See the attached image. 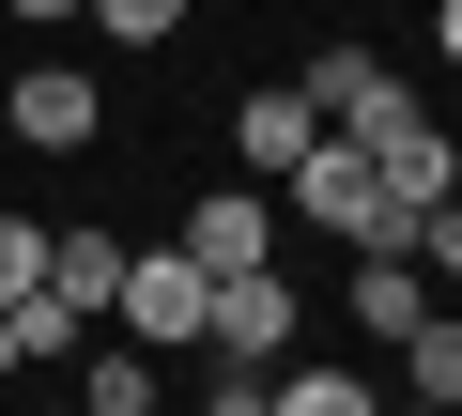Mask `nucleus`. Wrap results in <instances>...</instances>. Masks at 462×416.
Returning <instances> with one entry per match:
<instances>
[{"mask_svg": "<svg viewBox=\"0 0 462 416\" xmlns=\"http://www.w3.org/2000/svg\"><path fill=\"white\" fill-rule=\"evenodd\" d=\"M0 124H16L32 154H93V139H108V78H93V62H16Z\"/></svg>", "mask_w": 462, "mask_h": 416, "instance_id": "3", "label": "nucleus"}, {"mask_svg": "<svg viewBox=\"0 0 462 416\" xmlns=\"http://www.w3.org/2000/svg\"><path fill=\"white\" fill-rule=\"evenodd\" d=\"M78 416H93V401H78Z\"/></svg>", "mask_w": 462, "mask_h": 416, "instance_id": "21", "label": "nucleus"}, {"mask_svg": "<svg viewBox=\"0 0 462 416\" xmlns=\"http://www.w3.org/2000/svg\"><path fill=\"white\" fill-rule=\"evenodd\" d=\"M78 401H93V416H154V355H139V339L78 355Z\"/></svg>", "mask_w": 462, "mask_h": 416, "instance_id": "11", "label": "nucleus"}, {"mask_svg": "<svg viewBox=\"0 0 462 416\" xmlns=\"http://www.w3.org/2000/svg\"><path fill=\"white\" fill-rule=\"evenodd\" d=\"M309 139H324V108H309V93H293V78H263V93H247V108H231V154H247V170H293V154H309Z\"/></svg>", "mask_w": 462, "mask_h": 416, "instance_id": "7", "label": "nucleus"}, {"mask_svg": "<svg viewBox=\"0 0 462 416\" xmlns=\"http://www.w3.org/2000/svg\"><path fill=\"white\" fill-rule=\"evenodd\" d=\"M78 32H108V47H170L185 0H78Z\"/></svg>", "mask_w": 462, "mask_h": 416, "instance_id": "14", "label": "nucleus"}, {"mask_svg": "<svg viewBox=\"0 0 462 416\" xmlns=\"http://www.w3.org/2000/svg\"><path fill=\"white\" fill-rule=\"evenodd\" d=\"M200 309H216V278H200L185 247H124V293H108V324H124L139 355H200Z\"/></svg>", "mask_w": 462, "mask_h": 416, "instance_id": "2", "label": "nucleus"}, {"mask_svg": "<svg viewBox=\"0 0 462 416\" xmlns=\"http://www.w3.org/2000/svg\"><path fill=\"white\" fill-rule=\"evenodd\" d=\"M431 47H447V62H462V0H431Z\"/></svg>", "mask_w": 462, "mask_h": 416, "instance_id": "18", "label": "nucleus"}, {"mask_svg": "<svg viewBox=\"0 0 462 416\" xmlns=\"http://www.w3.org/2000/svg\"><path fill=\"white\" fill-rule=\"evenodd\" d=\"M416 278H431V293H462V185L416 217Z\"/></svg>", "mask_w": 462, "mask_h": 416, "instance_id": "15", "label": "nucleus"}, {"mask_svg": "<svg viewBox=\"0 0 462 416\" xmlns=\"http://www.w3.org/2000/svg\"><path fill=\"white\" fill-rule=\"evenodd\" d=\"M278 416H385L370 370H278Z\"/></svg>", "mask_w": 462, "mask_h": 416, "instance_id": "12", "label": "nucleus"}, {"mask_svg": "<svg viewBox=\"0 0 462 416\" xmlns=\"http://www.w3.org/2000/svg\"><path fill=\"white\" fill-rule=\"evenodd\" d=\"M47 293H62V309L93 324V309L124 293V232H47Z\"/></svg>", "mask_w": 462, "mask_h": 416, "instance_id": "10", "label": "nucleus"}, {"mask_svg": "<svg viewBox=\"0 0 462 416\" xmlns=\"http://www.w3.org/2000/svg\"><path fill=\"white\" fill-rule=\"evenodd\" d=\"M200 278H247V263H278V200L263 185H216V200H185V232H170Z\"/></svg>", "mask_w": 462, "mask_h": 416, "instance_id": "5", "label": "nucleus"}, {"mask_svg": "<svg viewBox=\"0 0 462 416\" xmlns=\"http://www.w3.org/2000/svg\"><path fill=\"white\" fill-rule=\"evenodd\" d=\"M154 416H170V401H154Z\"/></svg>", "mask_w": 462, "mask_h": 416, "instance_id": "22", "label": "nucleus"}, {"mask_svg": "<svg viewBox=\"0 0 462 416\" xmlns=\"http://www.w3.org/2000/svg\"><path fill=\"white\" fill-rule=\"evenodd\" d=\"M385 355H401V401H447V416H462V309H447V293H431Z\"/></svg>", "mask_w": 462, "mask_h": 416, "instance_id": "8", "label": "nucleus"}, {"mask_svg": "<svg viewBox=\"0 0 462 416\" xmlns=\"http://www.w3.org/2000/svg\"><path fill=\"white\" fill-rule=\"evenodd\" d=\"M370 170H385V200H401V217H431V200H447V185H462V139H447V124H431V108H416V124H401V139H370Z\"/></svg>", "mask_w": 462, "mask_h": 416, "instance_id": "6", "label": "nucleus"}, {"mask_svg": "<svg viewBox=\"0 0 462 416\" xmlns=\"http://www.w3.org/2000/svg\"><path fill=\"white\" fill-rule=\"evenodd\" d=\"M16 370H32V355H16V309H0V385H16Z\"/></svg>", "mask_w": 462, "mask_h": 416, "instance_id": "19", "label": "nucleus"}, {"mask_svg": "<svg viewBox=\"0 0 462 416\" xmlns=\"http://www.w3.org/2000/svg\"><path fill=\"white\" fill-rule=\"evenodd\" d=\"M293 278L278 263H247V278H216V309H200V355H247V370H293Z\"/></svg>", "mask_w": 462, "mask_h": 416, "instance_id": "4", "label": "nucleus"}, {"mask_svg": "<svg viewBox=\"0 0 462 416\" xmlns=\"http://www.w3.org/2000/svg\"><path fill=\"white\" fill-rule=\"evenodd\" d=\"M293 217L339 232V247H416V217L385 200V170H370L355 139H309V154H293Z\"/></svg>", "mask_w": 462, "mask_h": 416, "instance_id": "1", "label": "nucleus"}, {"mask_svg": "<svg viewBox=\"0 0 462 416\" xmlns=\"http://www.w3.org/2000/svg\"><path fill=\"white\" fill-rule=\"evenodd\" d=\"M0 16H16V32H78V0H0Z\"/></svg>", "mask_w": 462, "mask_h": 416, "instance_id": "17", "label": "nucleus"}, {"mask_svg": "<svg viewBox=\"0 0 462 416\" xmlns=\"http://www.w3.org/2000/svg\"><path fill=\"white\" fill-rule=\"evenodd\" d=\"M385 416H447V401H385Z\"/></svg>", "mask_w": 462, "mask_h": 416, "instance_id": "20", "label": "nucleus"}, {"mask_svg": "<svg viewBox=\"0 0 462 416\" xmlns=\"http://www.w3.org/2000/svg\"><path fill=\"white\" fill-rule=\"evenodd\" d=\"M185 416H278V370H247V355H200V401Z\"/></svg>", "mask_w": 462, "mask_h": 416, "instance_id": "13", "label": "nucleus"}, {"mask_svg": "<svg viewBox=\"0 0 462 416\" xmlns=\"http://www.w3.org/2000/svg\"><path fill=\"white\" fill-rule=\"evenodd\" d=\"M16 293H47V232H32V217H0V309H16Z\"/></svg>", "mask_w": 462, "mask_h": 416, "instance_id": "16", "label": "nucleus"}, {"mask_svg": "<svg viewBox=\"0 0 462 416\" xmlns=\"http://www.w3.org/2000/svg\"><path fill=\"white\" fill-rule=\"evenodd\" d=\"M339 293H355V324H370V339H401V324L431 309V278H416V247H355V278H339Z\"/></svg>", "mask_w": 462, "mask_h": 416, "instance_id": "9", "label": "nucleus"}]
</instances>
